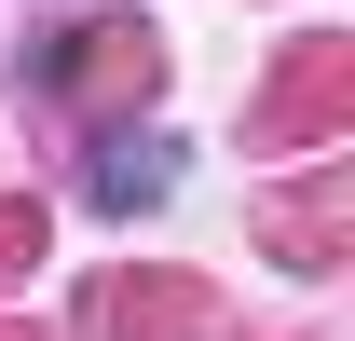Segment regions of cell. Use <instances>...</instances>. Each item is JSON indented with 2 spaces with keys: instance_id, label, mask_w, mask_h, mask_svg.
<instances>
[{
  "instance_id": "6da1fadb",
  "label": "cell",
  "mask_w": 355,
  "mask_h": 341,
  "mask_svg": "<svg viewBox=\"0 0 355 341\" xmlns=\"http://www.w3.org/2000/svg\"><path fill=\"white\" fill-rule=\"evenodd\" d=\"M164 177H178V164H164V137H110V150H96V205H110V218H137Z\"/></svg>"
}]
</instances>
